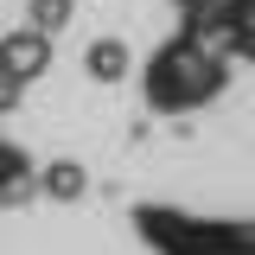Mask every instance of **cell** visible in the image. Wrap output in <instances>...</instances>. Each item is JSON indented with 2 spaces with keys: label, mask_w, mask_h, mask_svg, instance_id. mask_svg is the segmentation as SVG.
Masks as SVG:
<instances>
[{
  "label": "cell",
  "mask_w": 255,
  "mask_h": 255,
  "mask_svg": "<svg viewBox=\"0 0 255 255\" xmlns=\"http://www.w3.org/2000/svg\"><path fill=\"white\" fill-rule=\"evenodd\" d=\"M45 64V32H13V38H0V70L6 77H32Z\"/></svg>",
  "instance_id": "cell-1"
},
{
  "label": "cell",
  "mask_w": 255,
  "mask_h": 255,
  "mask_svg": "<svg viewBox=\"0 0 255 255\" xmlns=\"http://www.w3.org/2000/svg\"><path fill=\"white\" fill-rule=\"evenodd\" d=\"M90 64H96V77H115V70H122V45H96Z\"/></svg>",
  "instance_id": "cell-2"
},
{
  "label": "cell",
  "mask_w": 255,
  "mask_h": 255,
  "mask_svg": "<svg viewBox=\"0 0 255 255\" xmlns=\"http://www.w3.org/2000/svg\"><path fill=\"white\" fill-rule=\"evenodd\" d=\"M64 6H70V0H32V13H38V26H58V19H64Z\"/></svg>",
  "instance_id": "cell-3"
}]
</instances>
